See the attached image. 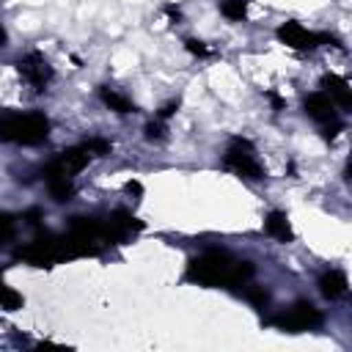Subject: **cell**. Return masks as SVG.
<instances>
[{
    "mask_svg": "<svg viewBox=\"0 0 352 352\" xmlns=\"http://www.w3.org/2000/svg\"><path fill=\"white\" fill-rule=\"evenodd\" d=\"M256 272L253 261H236L226 250H206L198 258H190L184 278L198 286H239Z\"/></svg>",
    "mask_w": 352,
    "mask_h": 352,
    "instance_id": "cell-1",
    "label": "cell"
},
{
    "mask_svg": "<svg viewBox=\"0 0 352 352\" xmlns=\"http://www.w3.org/2000/svg\"><path fill=\"white\" fill-rule=\"evenodd\" d=\"M50 135V118L44 113H3L0 116V143L38 146Z\"/></svg>",
    "mask_w": 352,
    "mask_h": 352,
    "instance_id": "cell-2",
    "label": "cell"
},
{
    "mask_svg": "<svg viewBox=\"0 0 352 352\" xmlns=\"http://www.w3.org/2000/svg\"><path fill=\"white\" fill-rule=\"evenodd\" d=\"M223 165L228 170H234L236 176H242V179H250V182L264 179V168L258 165L256 148H253V143L248 138H231V143H228V148L223 154Z\"/></svg>",
    "mask_w": 352,
    "mask_h": 352,
    "instance_id": "cell-3",
    "label": "cell"
},
{
    "mask_svg": "<svg viewBox=\"0 0 352 352\" xmlns=\"http://www.w3.org/2000/svg\"><path fill=\"white\" fill-rule=\"evenodd\" d=\"M278 38H280L286 47H292V50H300V52L316 50V47H322V44L344 47L338 36H333V33H314V30L302 28L297 19H289V22H283V25L278 28Z\"/></svg>",
    "mask_w": 352,
    "mask_h": 352,
    "instance_id": "cell-4",
    "label": "cell"
},
{
    "mask_svg": "<svg viewBox=\"0 0 352 352\" xmlns=\"http://www.w3.org/2000/svg\"><path fill=\"white\" fill-rule=\"evenodd\" d=\"M270 322H272L278 330L300 333V330H311V327H319V324L324 322V316H322V311H319L316 305H311L308 300H300V302H294L289 311H283V314L272 316Z\"/></svg>",
    "mask_w": 352,
    "mask_h": 352,
    "instance_id": "cell-5",
    "label": "cell"
},
{
    "mask_svg": "<svg viewBox=\"0 0 352 352\" xmlns=\"http://www.w3.org/2000/svg\"><path fill=\"white\" fill-rule=\"evenodd\" d=\"M88 162H91V151H88L85 146H72V148L60 151V154L44 168V176H74V173H80Z\"/></svg>",
    "mask_w": 352,
    "mask_h": 352,
    "instance_id": "cell-6",
    "label": "cell"
},
{
    "mask_svg": "<svg viewBox=\"0 0 352 352\" xmlns=\"http://www.w3.org/2000/svg\"><path fill=\"white\" fill-rule=\"evenodd\" d=\"M19 74L36 88V91H44V85L52 80V66L47 63V58L41 52H28L25 58H19L16 63Z\"/></svg>",
    "mask_w": 352,
    "mask_h": 352,
    "instance_id": "cell-7",
    "label": "cell"
},
{
    "mask_svg": "<svg viewBox=\"0 0 352 352\" xmlns=\"http://www.w3.org/2000/svg\"><path fill=\"white\" fill-rule=\"evenodd\" d=\"M305 113H308V118H314V121H319V124L336 121V104H333V99H330L324 91L305 96Z\"/></svg>",
    "mask_w": 352,
    "mask_h": 352,
    "instance_id": "cell-8",
    "label": "cell"
},
{
    "mask_svg": "<svg viewBox=\"0 0 352 352\" xmlns=\"http://www.w3.org/2000/svg\"><path fill=\"white\" fill-rule=\"evenodd\" d=\"M322 88H324V94L333 99V104H338V107H344V110L352 107V88H349V82H346L344 77H338V74H324V77H322Z\"/></svg>",
    "mask_w": 352,
    "mask_h": 352,
    "instance_id": "cell-9",
    "label": "cell"
},
{
    "mask_svg": "<svg viewBox=\"0 0 352 352\" xmlns=\"http://www.w3.org/2000/svg\"><path fill=\"white\" fill-rule=\"evenodd\" d=\"M346 289H349V283H346V275H344L341 270H330V272H324V275L319 278V292H322V297H327V300L344 297Z\"/></svg>",
    "mask_w": 352,
    "mask_h": 352,
    "instance_id": "cell-10",
    "label": "cell"
},
{
    "mask_svg": "<svg viewBox=\"0 0 352 352\" xmlns=\"http://www.w3.org/2000/svg\"><path fill=\"white\" fill-rule=\"evenodd\" d=\"M264 231H267L270 236H275L278 242H292V239H294V231H292V223H289L286 212H278V209L267 214Z\"/></svg>",
    "mask_w": 352,
    "mask_h": 352,
    "instance_id": "cell-11",
    "label": "cell"
},
{
    "mask_svg": "<svg viewBox=\"0 0 352 352\" xmlns=\"http://www.w3.org/2000/svg\"><path fill=\"white\" fill-rule=\"evenodd\" d=\"M99 99L110 107V110H116V113H135L138 107H135V102H129L124 94H118V91H113V88H107V85H102L99 88Z\"/></svg>",
    "mask_w": 352,
    "mask_h": 352,
    "instance_id": "cell-12",
    "label": "cell"
},
{
    "mask_svg": "<svg viewBox=\"0 0 352 352\" xmlns=\"http://www.w3.org/2000/svg\"><path fill=\"white\" fill-rule=\"evenodd\" d=\"M47 187H50V195H52L58 204L72 201V195H74V182H72V176H47Z\"/></svg>",
    "mask_w": 352,
    "mask_h": 352,
    "instance_id": "cell-13",
    "label": "cell"
},
{
    "mask_svg": "<svg viewBox=\"0 0 352 352\" xmlns=\"http://www.w3.org/2000/svg\"><path fill=\"white\" fill-rule=\"evenodd\" d=\"M220 14L231 22H242L248 16V0H223L220 3Z\"/></svg>",
    "mask_w": 352,
    "mask_h": 352,
    "instance_id": "cell-14",
    "label": "cell"
},
{
    "mask_svg": "<svg viewBox=\"0 0 352 352\" xmlns=\"http://www.w3.org/2000/svg\"><path fill=\"white\" fill-rule=\"evenodd\" d=\"M245 297H248V302H250L253 308H258V311H264V308L270 305V292L261 289V286H248V289H245Z\"/></svg>",
    "mask_w": 352,
    "mask_h": 352,
    "instance_id": "cell-15",
    "label": "cell"
},
{
    "mask_svg": "<svg viewBox=\"0 0 352 352\" xmlns=\"http://www.w3.org/2000/svg\"><path fill=\"white\" fill-rule=\"evenodd\" d=\"M19 305H22V294L14 292L11 286L0 283V308H6V311H16Z\"/></svg>",
    "mask_w": 352,
    "mask_h": 352,
    "instance_id": "cell-16",
    "label": "cell"
},
{
    "mask_svg": "<svg viewBox=\"0 0 352 352\" xmlns=\"http://www.w3.org/2000/svg\"><path fill=\"white\" fill-rule=\"evenodd\" d=\"M16 234V217L11 212H0V242H8Z\"/></svg>",
    "mask_w": 352,
    "mask_h": 352,
    "instance_id": "cell-17",
    "label": "cell"
},
{
    "mask_svg": "<svg viewBox=\"0 0 352 352\" xmlns=\"http://www.w3.org/2000/svg\"><path fill=\"white\" fill-rule=\"evenodd\" d=\"M82 146L91 151V157H104V154H110V140H104V138H88Z\"/></svg>",
    "mask_w": 352,
    "mask_h": 352,
    "instance_id": "cell-18",
    "label": "cell"
},
{
    "mask_svg": "<svg viewBox=\"0 0 352 352\" xmlns=\"http://www.w3.org/2000/svg\"><path fill=\"white\" fill-rule=\"evenodd\" d=\"M184 47H187L190 55H198V58H206L209 55V47L204 41H198V38H184Z\"/></svg>",
    "mask_w": 352,
    "mask_h": 352,
    "instance_id": "cell-19",
    "label": "cell"
},
{
    "mask_svg": "<svg viewBox=\"0 0 352 352\" xmlns=\"http://www.w3.org/2000/svg\"><path fill=\"white\" fill-rule=\"evenodd\" d=\"M146 138H148V140H160V138H165V126H162L160 118L146 124Z\"/></svg>",
    "mask_w": 352,
    "mask_h": 352,
    "instance_id": "cell-20",
    "label": "cell"
},
{
    "mask_svg": "<svg viewBox=\"0 0 352 352\" xmlns=\"http://www.w3.org/2000/svg\"><path fill=\"white\" fill-rule=\"evenodd\" d=\"M176 110H179V99H170V102H165V104L160 107V113H157V118H160V121H165V118H170V116H176Z\"/></svg>",
    "mask_w": 352,
    "mask_h": 352,
    "instance_id": "cell-21",
    "label": "cell"
},
{
    "mask_svg": "<svg viewBox=\"0 0 352 352\" xmlns=\"http://www.w3.org/2000/svg\"><path fill=\"white\" fill-rule=\"evenodd\" d=\"M267 99L272 102V110H283V107H286V99H283L278 91H267Z\"/></svg>",
    "mask_w": 352,
    "mask_h": 352,
    "instance_id": "cell-22",
    "label": "cell"
},
{
    "mask_svg": "<svg viewBox=\"0 0 352 352\" xmlns=\"http://www.w3.org/2000/svg\"><path fill=\"white\" fill-rule=\"evenodd\" d=\"M338 132H341V124H338V121H330V126H324V129H322L324 140H333V138H336Z\"/></svg>",
    "mask_w": 352,
    "mask_h": 352,
    "instance_id": "cell-23",
    "label": "cell"
},
{
    "mask_svg": "<svg viewBox=\"0 0 352 352\" xmlns=\"http://www.w3.org/2000/svg\"><path fill=\"white\" fill-rule=\"evenodd\" d=\"M124 190H126V192H132V195H143V184H140L138 179H129V182L124 184Z\"/></svg>",
    "mask_w": 352,
    "mask_h": 352,
    "instance_id": "cell-24",
    "label": "cell"
},
{
    "mask_svg": "<svg viewBox=\"0 0 352 352\" xmlns=\"http://www.w3.org/2000/svg\"><path fill=\"white\" fill-rule=\"evenodd\" d=\"M22 220H25V223H30V226H36V223L41 220V209H28V212L22 214Z\"/></svg>",
    "mask_w": 352,
    "mask_h": 352,
    "instance_id": "cell-25",
    "label": "cell"
},
{
    "mask_svg": "<svg viewBox=\"0 0 352 352\" xmlns=\"http://www.w3.org/2000/svg\"><path fill=\"white\" fill-rule=\"evenodd\" d=\"M165 11H168V16H170L173 22H179V19H182V11H179L176 6H170V3H168V6H165Z\"/></svg>",
    "mask_w": 352,
    "mask_h": 352,
    "instance_id": "cell-26",
    "label": "cell"
},
{
    "mask_svg": "<svg viewBox=\"0 0 352 352\" xmlns=\"http://www.w3.org/2000/svg\"><path fill=\"white\" fill-rule=\"evenodd\" d=\"M6 41H8V33H6V28L0 25V47H6Z\"/></svg>",
    "mask_w": 352,
    "mask_h": 352,
    "instance_id": "cell-27",
    "label": "cell"
}]
</instances>
